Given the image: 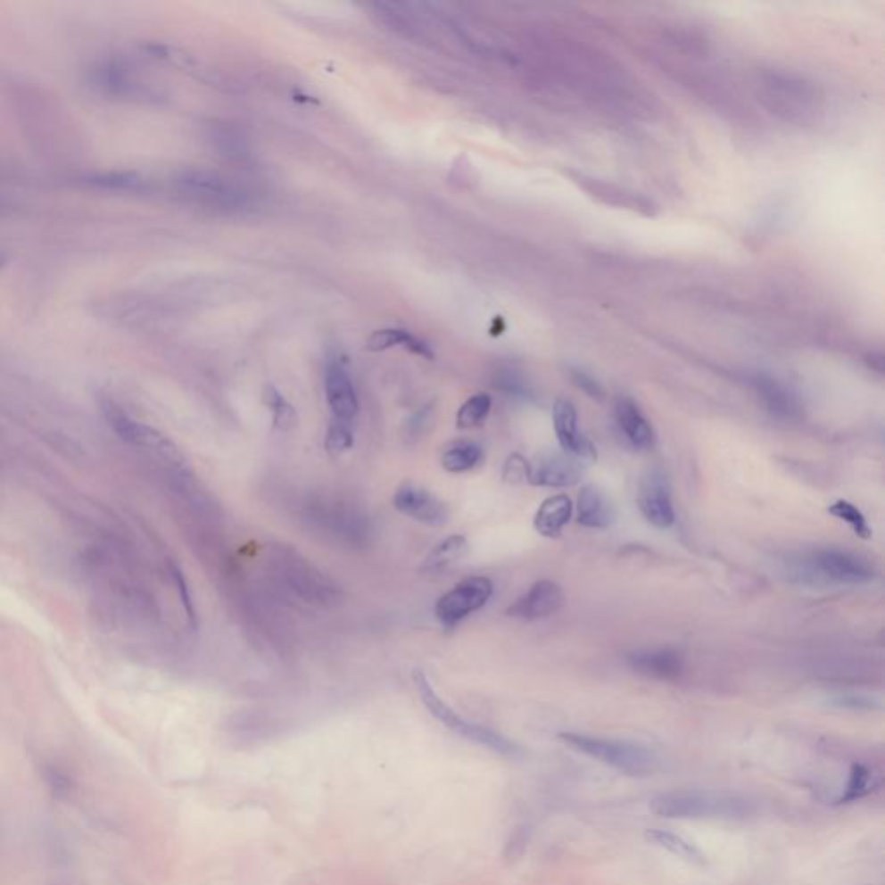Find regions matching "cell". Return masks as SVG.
Here are the masks:
<instances>
[{
    "mask_svg": "<svg viewBox=\"0 0 885 885\" xmlns=\"http://www.w3.org/2000/svg\"><path fill=\"white\" fill-rule=\"evenodd\" d=\"M581 476L580 464L567 453H543L529 464L527 483L545 488H571L580 483Z\"/></svg>",
    "mask_w": 885,
    "mask_h": 885,
    "instance_id": "cell-11",
    "label": "cell"
},
{
    "mask_svg": "<svg viewBox=\"0 0 885 885\" xmlns=\"http://www.w3.org/2000/svg\"><path fill=\"white\" fill-rule=\"evenodd\" d=\"M492 412V398L486 393H479L470 396L469 400L457 412V427L459 429H476L484 424Z\"/></svg>",
    "mask_w": 885,
    "mask_h": 885,
    "instance_id": "cell-25",
    "label": "cell"
},
{
    "mask_svg": "<svg viewBox=\"0 0 885 885\" xmlns=\"http://www.w3.org/2000/svg\"><path fill=\"white\" fill-rule=\"evenodd\" d=\"M291 562L285 567V576L291 581L293 590L300 595H303L308 600H317V602H329L335 597V588L331 583L324 580L320 573H317L311 566H308L303 560H300L296 555L289 558Z\"/></svg>",
    "mask_w": 885,
    "mask_h": 885,
    "instance_id": "cell-15",
    "label": "cell"
},
{
    "mask_svg": "<svg viewBox=\"0 0 885 885\" xmlns=\"http://www.w3.org/2000/svg\"><path fill=\"white\" fill-rule=\"evenodd\" d=\"M313 521L326 529L327 534L335 536L337 540H346L350 543H360L370 534L368 521H365V517L360 516L359 512L343 507H334L329 510L326 509V514L320 510V514L313 517Z\"/></svg>",
    "mask_w": 885,
    "mask_h": 885,
    "instance_id": "cell-14",
    "label": "cell"
},
{
    "mask_svg": "<svg viewBox=\"0 0 885 885\" xmlns=\"http://www.w3.org/2000/svg\"><path fill=\"white\" fill-rule=\"evenodd\" d=\"M628 664L636 673L658 678V680H673L682 673V658L674 650L669 649H654V650H638L628 658Z\"/></svg>",
    "mask_w": 885,
    "mask_h": 885,
    "instance_id": "cell-18",
    "label": "cell"
},
{
    "mask_svg": "<svg viewBox=\"0 0 885 885\" xmlns=\"http://www.w3.org/2000/svg\"><path fill=\"white\" fill-rule=\"evenodd\" d=\"M469 550L467 538L462 534H451L444 538L442 543H438L429 555L426 557L424 564L420 566L422 573H440L448 569L450 566L457 564L462 557Z\"/></svg>",
    "mask_w": 885,
    "mask_h": 885,
    "instance_id": "cell-22",
    "label": "cell"
},
{
    "mask_svg": "<svg viewBox=\"0 0 885 885\" xmlns=\"http://www.w3.org/2000/svg\"><path fill=\"white\" fill-rule=\"evenodd\" d=\"M571 377H573V383L580 387L581 391H584L588 396H591L595 400L604 398V389L588 374H584L581 370H571Z\"/></svg>",
    "mask_w": 885,
    "mask_h": 885,
    "instance_id": "cell-31",
    "label": "cell"
},
{
    "mask_svg": "<svg viewBox=\"0 0 885 885\" xmlns=\"http://www.w3.org/2000/svg\"><path fill=\"white\" fill-rule=\"evenodd\" d=\"M564 604L562 588L553 581H538L534 583L527 593L517 599L510 608H507V616L516 619H542L552 616Z\"/></svg>",
    "mask_w": 885,
    "mask_h": 885,
    "instance_id": "cell-12",
    "label": "cell"
},
{
    "mask_svg": "<svg viewBox=\"0 0 885 885\" xmlns=\"http://www.w3.org/2000/svg\"><path fill=\"white\" fill-rule=\"evenodd\" d=\"M326 394L334 420L352 424L359 414V396L344 367L331 361L326 370Z\"/></svg>",
    "mask_w": 885,
    "mask_h": 885,
    "instance_id": "cell-13",
    "label": "cell"
},
{
    "mask_svg": "<svg viewBox=\"0 0 885 885\" xmlns=\"http://www.w3.org/2000/svg\"><path fill=\"white\" fill-rule=\"evenodd\" d=\"M483 460V448L476 442H462L450 446L442 457V469L450 474H462L474 469Z\"/></svg>",
    "mask_w": 885,
    "mask_h": 885,
    "instance_id": "cell-24",
    "label": "cell"
},
{
    "mask_svg": "<svg viewBox=\"0 0 885 885\" xmlns=\"http://www.w3.org/2000/svg\"><path fill=\"white\" fill-rule=\"evenodd\" d=\"M103 410H104V415H106L112 431L123 442H130L134 446L149 448V450L156 451L161 459H165L166 462H170L171 466L186 467L187 462H186V457L182 455V451L178 450V446L171 440H168L165 434H161L158 429H154L147 424L137 422L136 418L125 414L121 409H118L112 403H106L103 407Z\"/></svg>",
    "mask_w": 885,
    "mask_h": 885,
    "instance_id": "cell-7",
    "label": "cell"
},
{
    "mask_svg": "<svg viewBox=\"0 0 885 885\" xmlns=\"http://www.w3.org/2000/svg\"><path fill=\"white\" fill-rule=\"evenodd\" d=\"M616 521L614 505L599 488L584 486L578 497V523L591 529H608Z\"/></svg>",
    "mask_w": 885,
    "mask_h": 885,
    "instance_id": "cell-19",
    "label": "cell"
},
{
    "mask_svg": "<svg viewBox=\"0 0 885 885\" xmlns=\"http://www.w3.org/2000/svg\"><path fill=\"white\" fill-rule=\"evenodd\" d=\"M835 702L842 707H853V709H872L873 707V700L864 699V697H856V695H842V697L835 699Z\"/></svg>",
    "mask_w": 885,
    "mask_h": 885,
    "instance_id": "cell-34",
    "label": "cell"
},
{
    "mask_svg": "<svg viewBox=\"0 0 885 885\" xmlns=\"http://www.w3.org/2000/svg\"><path fill=\"white\" fill-rule=\"evenodd\" d=\"M558 739L583 754L612 766L623 773L645 774L650 773L654 770L656 759L654 754L645 749V747L630 744V742H621V740H610V739H600V737H590L583 733H573V732H562L558 733Z\"/></svg>",
    "mask_w": 885,
    "mask_h": 885,
    "instance_id": "cell-4",
    "label": "cell"
},
{
    "mask_svg": "<svg viewBox=\"0 0 885 885\" xmlns=\"http://www.w3.org/2000/svg\"><path fill=\"white\" fill-rule=\"evenodd\" d=\"M553 427L557 440L562 450L581 460L593 462L597 460V450L580 429H578V412L575 405L567 400H557L553 405Z\"/></svg>",
    "mask_w": 885,
    "mask_h": 885,
    "instance_id": "cell-10",
    "label": "cell"
},
{
    "mask_svg": "<svg viewBox=\"0 0 885 885\" xmlns=\"http://www.w3.org/2000/svg\"><path fill=\"white\" fill-rule=\"evenodd\" d=\"M829 512L833 517H837V519H840V521H844V523L851 525L853 531H855V534L859 536V538H863V540H870L872 538V527L866 523V519L861 514V510L856 509L851 501H848V500H837V501H833L830 505Z\"/></svg>",
    "mask_w": 885,
    "mask_h": 885,
    "instance_id": "cell-27",
    "label": "cell"
},
{
    "mask_svg": "<svg viewBox=\"0 0 885 885\" xmlns=\"http://www.w3.org/2000/svg\"><path fill=\"white\" fill-rule=\"evenodd\" d=\"M263 403L274 415V426L280 431H289L298 424V415L293 405L274 386L263 389Z\"/></svg>",
    "mask_w": 885,
    "mask_h": 885,
    "instance_id": "cell-26",
    "label": "cell"
},
{
    "mask_svg": "<svg viewBox=\"0 0 885 885\" xmlns=\"http://www.w3.org/2000/svg\"><path fill=\"white\" fill-rule=\"evenodd\" d=\"M177 184L182 193L193 197L195 203L215 210L236 211L244 210L251 204L248 189L220 173L189 170L177 178Z\"/></svg>",
    "mask_w": 885,
    "mask_h": 885,
    "instance_id": "cell-5",
    "label": "cell"
},
{
    "mask_svg": "<svg viewBox=\"0 0 885 885\" xmlns=\"http://www.w3.org/2000/svg\"><path fill=\"white\" fill-rule=\"evenodd\" d=\"M2 261H4V258H2V256H0V267H2Z\"/></svg>",
    "mask_w": 885,
    "mask_h": 885,
    "instance_id": "cell-35",
    "label": "cell"
},
{
    "mask_svg": "<svg viewBox=\"0 0 885 885\" xmlns=\"http://www.w3.org/2000/svg\"><path fill=\"white\" fill-rule=\"evenodd\" d=\"M393 505L398 512L422 525L440 527L450 521L448 509L442 500L414 483H405L396 490Z\"/></svg>",
    "mask_w": 885,
    "mask_h": 885,
    "instance_id": "cell-8",
    "label": "cell"
},
{
    "mask_svg": "<svg viewBox=\"0 0 885 885\" xmlns=\"http://www.w3.org/2000/svg\"><path fill=\"white\" fill-rule=\"evenodd\" d=\"M573 503L567 495H553L540 505L534 516V529L547 538H557L571 521Z\"/></svg>",
    "mask_w": 885,
    "mask_h": 885,
    "instance_id": "cell-20",
    "label": "cell"
},
{
    "mask_svg": "<svg viewBox=\"0 0 885 885\" xmlns=\"http://www.w3.org/2000/svg\"><path fill=\"white\" fill-rule=\"evenodd\" d=\"M638 507L643 517L659 529H666L674 523V509L671 501L669 484L661 470H649L640 481Z\"/></svg>",
    "mask_w": 885,
    "mask_h": 885,
    "instance_id": "cell-9",
    "label": "cell"
},
{
    "mask_svg": "<svg viewBox=\"0 0 885 885\" xmlns=\"http://www.w3.org/2000/svg\"><path fill=\"white\" fill-rule=\"evenodd\" d=\"M493 595V583L484 576H470L457 583L434 606V616L444 630L451 632L472 612L484 608Z\"/></svg>",
    "mask_w": 885,
    "mask_h": 885,
    "instance_id": "cell-6",
    "label": "cell"
},
{
    "mask_svg": "<svg viewBox=\"0 0 885 885\" xmlns=\"http://www.w3.org/2000/svg\"><path fill=\"white\" fill-rule=\"evenodd\" d=\"M355 444L352 424H344L332 418L331 426L326 434V450L332 455H341L352 450Z\"/></svg>",
    "mask_w": 885,
    "mask_h": 885,
    "instance_id": "cell-29",
    "label": "cell"
},
{
    "mask_svg": "<svg viewBox=\"0 0 885 885\" xmlns=\"http://www.w3.org/2000/svg\"><path fill=\"white\" fill-rule=\"evenodd\" d=\"M650 811L664 818H742L750 807L744 799L716 792H666L650 801Z\"/></svg>",
    "mask_w": 885,
    "mask_h": 885,
    "instance_id": "cell-2",
    "label": "cell"
},
{
    "mask_svg": "<svg viewBox=\"0 0 885 885\" xmlns=\"http://www.w3.org/2000/svg\"><path fill=\"white\" fill-rule=\"evenodd\" d=\"M394 346H403L405 350L422 359H434V352L426 341L415 337L414 334L403 329H383L374 332L367 341V350L370 352H385Z\"/></svg>",
    "mask_w": 885,
    "mask_h": 885,
    "instance_id": "cell-21",
    "label": "cell"
},
{
    "mask_svg": "<svg viewBox=\"0 0 885 885\" xmlns=\"http://www.w3.org/2000/svg\"><path fill=\"white\" fill-rule=\"evenodd\" d=\"M796 575L809 584H863L875 578V569L856 553L822 549L798 560Z\"/></svg>",
    "mask_w": 885,
    "mask_h": 885,
    "instance_id": "cell-1",
    "label": "cell"
},
{
    "mask_svg": "<svg viewBox=\"0 0 885 885\" xmlns=\"http://www.w3.org/2000/svg\"><path fill=\"white\" fill-rule=\"evenodd\" d=\"M872 787H873V776L870 773V770L866 766L859 765V763H855L851 766L848 787H846L844 794L839 798V802L842 804V802L861 799L863 796H866V794L872 792Z\"/></svg>",
    "mask_w": 885,
    "mask_h": 885,
    "instance_id": "cell-28",
    "label": "cell"
},
{
    "mask_svg": "<svg viewBox=\"0 0 885 885\" xmlns=\"http://www.w3.org/2000/svg\"><path fill=\"white\" fill-rule=\"evenodd\" d=\"M616 420L621 433L635 448L649 450L654 446L656 434L650 422L640 412L638 405L630 398H619L616 405Z\"/></svg>",
    "mask_w": 885,
    "mask_h": 885,
    "instance_id": "cell-17",
    "label": "cell"
},
{
    "mask_svg": "<svg viewBox=\"0 0 885 885\" xmlns=\"http://www.w3.org/2000/svg\"><path fill=\"white\" fill-rule=\"evenodd\" d=\"M171 573H173V578L177 581L178 591H180V595H182V602H184L186 612H187V616H189V619H191V623H193V626L195 628V610H194L193 599H191V593H189L187 583H186L184 576H182V573H180L177 567H173V569H171Z\"/></svg>",
    "mask_w": 885,
    "mask_h": 885,
    "instance_id": "cell-32",
    "label": "cell"
},
{
    "mask_svg": "<svg viewBox=\"0 0 885 885\" xmlns=\"http://www.w3.org/2000/svg\"><path fill=\"white\" fill-rule=\"evenodd\" d=\"M647 839L652 840L654 844L661 846L664 849H667L669 853L683 857V859H687L691 863H697V864H704L706 863L704 853L695 844H691V840H687L682 835H676V833L667 831V830L652 829L647 831Z\"/></svg>",
    "mask_w": 885,
    "mask_h": 885,
    "instance_id": "cell-23",
    "label": "cell"
},
{
    "mask_svg": "<svg viewBox=\"0 0 885 885\" xmlns=\"http://www.w3.org/2000/svg\"><path fill=\"white\" fill-rule=\"evenodd\" d=\"M427 414H429V410L424 409V410L414 414V417L407 422V429H405L407 438H418L424 433V426H426V420H427Z\"/></svg>",
    "mask_w": 885,
    "mask_h": 885,
    "instance_id": "cell-33",
    "label": "cell"
},
{
    "mask_svg": "<svg viewBox=\"0 0 885 885\" xmlns=\"http://www.w3.org/2000/svg\"><path fill=\"white\" fill-rule=\"evenodd\" d=\"M503 479L509 483H527L529 462L521 455H510L503 466Z\"/></svg>",
    "mask_w": 885,
    "mask_h": 885,
    "instance_id": "cell-30",
    "label": "cell"
},
{
    "mask_svg": "<svg viewBox=\"0 0 885 885\" xmlns=\"http://www.w3.org/2000/svg\"><path fill=\"white\" fill-rule=\"evenodd\" d=\"M754 389L761 398L765 409L780 420H794L801 417V403L794 393L776 383L772 377L757 376Z\"/></svg>",
    "mask_w": 885,
    "mask_h": 885,
    "instance_id": "cell-16",
    "label": "cell"
},
{
    "mask_svg": "<svg viewBox=\"0 0 885 885\" xmlns=\"http://www.w3.org/2000/svg\"><path fill=\"white\" fill-rule=\"evenodd\" d=\"M414 685L420 700L427 707V711L438 721H442L448 730H453L455 733H459L460 737L467 739L470 742L488 747V749L500 752V754H505V756H514L517 752V747L514 746L507 737L500 735L498 732L488 728V726L472 723V721L462 718L460 715H457L431 687L424 671H418V669L415 671Z\"/></svg>",
    "mask_w": 885,
    "mask_h": 885,
    "instance_id": "cell-3",
    "label": "cell"
}]
</instances>
